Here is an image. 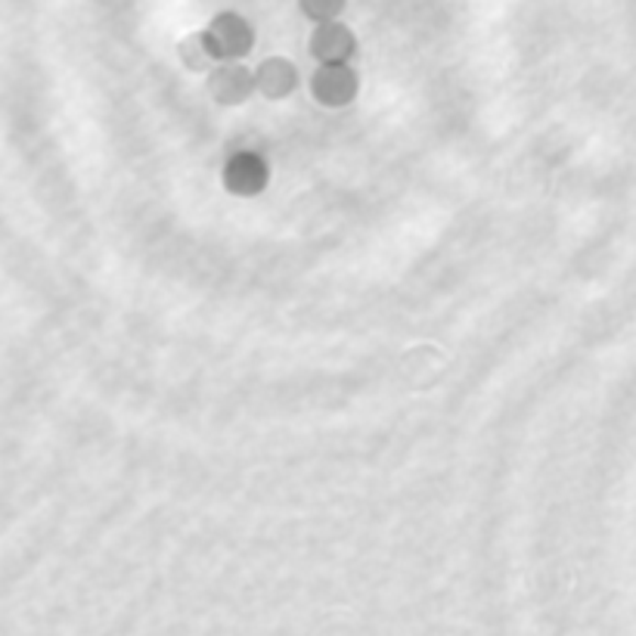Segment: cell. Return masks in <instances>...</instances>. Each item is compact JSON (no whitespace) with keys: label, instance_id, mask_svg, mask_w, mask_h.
<instances>
[{"label":"cell","instance_id":"2","mask_svg":"<svg viewBox=\"0 0 636 636\" xmlns=\"http://www.w3.org/2000/svg\"><path fill=\"white\" fill-rule=\"evenodd\" d=\"M224 187L236 196H255L267 187V165L255 153H236L224 168Z\"/></svg>","mask_w":636,"mask_h":636},{"label":"cell","instance_id":"1","mask_svg":"<svg viewBox=\"0 0 636 636\" xmlns=\"http://www.w3.org/2000/svg\"><path fill=\"white\" fill-rule=\"evenodd\" d=\"M205 44H209L214 59H239V56H246L248 51H252L255 35H252V25H248L243 16L221 13V16L209 25Z\"/></svg>","mask_w":636,"mask_h":636},{"label":"cell","instance_id":"7","mask_svg":"<svg viewBox=\"0 0 636 636\" xmlns=\"http://www.w3.org/2000/svg\"><path fill=\"white\" fill-rule=\"evenodd\" d=\"M180 56H183V63H187L190 69H209L214 59L209 44H205V35L187 37V41L180 44Z\"/></svg>","mask_w":636,"mask_h":636},{"label":"cell","instance_id":"8","mask_svg":"<svg viewBox=\"0 0 636 636\" xmlns=\"http://www.w3.org/2000/svg\"><path fill=\"white\" fill-rule=\"evenodd\" d=\"M301 10H304V16L317 19V22L326 25V22H333V19L345 10V3H342V0H326V3H320V0L311 3V0H308V3H301Z\"/></svg>","mask_w":636,"mask_h":636},{"label":"cell","instance_id":"5","mask_svg":"<svg viewBox=\"0 0 636 636\" xmlns=\"http://www.w3.org/2000/svg\"><path fill=\"white\" fill-rule=\"evenodd\" d=\"M252 88H255V75L246 66H236V63H227V66L214 69L212 78H209L212 97L217 103H224V107L243 103L252 93Z\"/></svg>","mask_w":636,"mask_h":636},{"label":"cell","instance_id":"4","mask_svg":"<svg viewBox=\"0 0 636 636\" xmlns=\"http://www.w3.org/2000/svg\"><path fill=\"white\" fill-rule=\"evenodd\" d=\"M311 54L323 66H345L354 54V35L338 22H326L311 35Z\"/></svg>","mask_w":636,"mask_h":636},{"label":"cell","instance_id":"6","mask_svg":"<svg viewBox=\"0 0 636 636\" xmlns=\"http://www.w3.org/2000/svg\"><path fill=\"white\" fill-rule=\"evenodd\" d=\"M299 85V71L289 59H265L261 69L255 71V88L261 90L270 100H280L286 93H292Z\"/></svg>","mask_w":636,"mask_h":636},{"label":"cell","instance_id":"3","mask_svg":"<svg viewBox=\"0 0 636 636\" xmlns=\"http://www.w3.org/2000/svg\"><path fill=\"white\" fill-rule=\"evenodd\" d=\"M311 90L323 107H348L357 93V75L348 66H323L314 75Z\"/></svg>","mask_w":636,"mask_h":636}]
</instances>
